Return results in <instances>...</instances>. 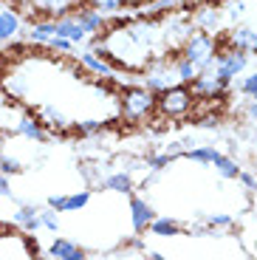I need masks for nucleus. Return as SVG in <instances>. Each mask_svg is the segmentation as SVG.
Returning a JSON list of instances; mask_svg holds the SVG:
<instances>
[{
  "label": "nucleus",
  "instance_id": "1",
  "mask_svg": "<svg viewBox=\"0 0 257 260\" xmlns=\"http://www.w3.org/2000/svg\"><path fill=\"white\" fill-rule=\"evenodd\" d=\"M119 113L127 124H142L155 113V93H150L142 85H130L119 96Z\"/></svg>",
  "mask_w": 257,
  "mask_h": 260
},
{
  "label": "nucleus",
  "instance_id": "2",
  "mask_svg": "<svg viewBox=\"0 0 257 260\" xmlns=\"http://www.w3.org/2000/svg\"><path fill=\"white\" fill-rule=\"evenodd\" d=\"M215 37L206 31H192L184 43V54L181 57L198 68V74H212L215 71Z\"/></svg>",
  "mask_w": 257,
  "mask_h": 260
},
{
  "label": "nucleus",
  "instance_id": "3",
  "mask_svg": "<svg viewBox=\"0 0 257 260\" xmlns=\"http://www.w3.org/2000/svg\"><path fill=\"white\" fill-rule=\"evenodd\" d=\"M192 108H195V96L189 93L186 85H173V88H167L164 93L155 96V111L164 119H184L192 113Z\"/></svg>",
  "mask_w": 257,
  "mask_h": 260
},
{
  "label": "nucleus",
  "instance_id": "4",
  "mask_svg": "<svg viewBox=\"0 0 257 260\" xmlns=\"http://www.w3.org/2000/svg\"><path fill=\"white\" fill-rule=\"evenodd\" d=\"M249 68V54H243V51H218L215 54V77L220 79V82H226V85H232V79L235 77H240V74Z\"/></svg>",
  "mask_w": 257,
  "mask_h": 260
},
{
  "label": "nucleus",
  "instance_id": "5",
  "mask_svg": "<svg viewBox=\"0 0 257 260\" xmlns=\"http://www.w3.org/2000/svg\"><path fill=\"white\" fill-rule=\"evenodd\" d=\"M186 88L195 99H204V102H220V99H226V91H229V85L220 82L215 74H198Z\"/></svg>",
  "mask_w": 257,
  "mask_h": 260
},
{
  "label": "nucleus",
  "instance_id": "6",
  "mask_svg": "<svg viewBox=\"0 0 257 260\" xmlns=\"http://www.w3.org/2000/svg\"><path fill=\"white\" fill-rule=\"evenodd\" d=\"M173 85H181L178 77H175V71H173V65L164 62V59H158L155 65H150V68H147L142 88H147L150 93H155V96H158V93H164L167 88H173Z\"/></svg>",
  "mask_w": 257,
  "mask_h": 260
},
{
  "label": "nucleus",
  "instance_id": "7",
  "mask_svg": "<svg viewBox=\"0 0 257 260\" xmlns=\"http://www.w3.org/2000/svg\"><path fill=\"white\" fill-rule=\"evenodd\" d=\"M90 204V189H79V192H57V195H48V209L54 212H79Z\"/></svg>",
  "mask_w": 257,
  "mask_h": 260
},
{
  "label": "nucleus",
  "instance_id": "8",
  "mask_svg": "<svg viewBox=\"0 0 257 260\" xmlns=\"http://www.w3.org/2000/svg\"><path fill=\"white\" fill-rule=\"evenodd\" d=\"M34 116H37V122L43 124L45 130H54V133H65V130L74 127V122L59 111L57 105H40Z\"/></svg>",
  "mask_w": 257,
  "mask_h": 260
},
{
  "label": "nucleus",
  "instance_id": "9",
  "mask_svg": "<svg viewBox=\"0 0 257 260\" xmlns=\"http://www.w3.org/2000/svg\"><path fill=\"white\" fill-rule=\"evenodd\" d=\"M79 68L88 74H93V77H105V79H116V68L108 62L105 57H99V54H93L90 48H85V51H79L77 57Z\"/></svg>",
  "mask_w": 257,
  "mask_h": 260
},
{
  "label": "nucleus",
  "instance_id": "10",
  "mask_svg": "<svg viewBox=\"0 0 257 260\" xmlns=\"http://www.w3.org/2000/svg\"><path fill=\"white\" fill-rule=\"evenodd\" d=\"M14 133H17L20 139H26V142H37V144L48 142V130L37 122V116H34V113L20 116L17 124H14Z\"/></svg>",
  "mask_w": 257,
  "mask_h": 260
},
{
  "label": "nucleus",
  "instance_id": "11",
  "mask_svg": "<svg viewBox=\"0 0 257 260\" xmlns=\"http://www.w3.org/2000/svg\"><path fill=\"white\" fill-rule=\"evenodd\" d=\"M153 218H155L153 204L144 201V198H139V195H130V223H133L136 232H144Z\"/></svg>",
  "mask_w": 257,
  "mask_h": 260
},
{
  "label": "nucleus",
  "instance_id": "12",
  "mask_svg": "<svg viewBox=\"0 0 257 260\" xmlns=\"http://www.w3.org/2000/svg\"><path fill=\"white\" fill-rule=\"evenodd\" d=\"M20 26H23V20H20V12H17V9L3 6V12H0V48L17 37V34H20Z\"/></svg>",
  "mask_w": 257,
  "mask_h": 260
},
{
  "label": "nucleus",
  "instance_id": "13",
  "mask_svg": "<svg viewBox=\"0 0 257 260\" xmlns=\"http://www.w3.org/2000/svg\"><path fill=\"white\" fill-rule=\"evenodd\" d=\"M48 254H51L54 260H88L85 249L79 246V243L68 241V238H54L51 246H48Z\"/></svg>",
  "mask_w": 257,
  "mask_h": 260
},
{
  "label": "nucleus",
  "instance_id": "14",
  "mask_svg": "<svg viewBox=\"0 0 257 260\" xmlns=\"http://www.w3.org/2000/svg\"><path fill=\"white\" fill-rule=\"evenodd\" d=\"M12 221L17 223L26 235H34L40 229V209L34 207V204H20V207L12 212Z\"/></svg>",
  "mask_w": 257,
  "mask_h": 260
},
{
  "label": "nucleus",
  "instance_id": "15",
  "mask_svg": "<svg viewBox=\"0 0 257 260\" xmlns=\"http://www.w3.org/2000/svg\"><path fill=\"white\" fill-rule=\"evenodd\" d=\"M54 31H57V37L68 40V43H74V46H82L85 40H88V34L82 31V26H79L74 17H62V20H54Z\"/></svg>",
  "mask_w": 257,
  "mask_h": 260
},
{
  "label": "nucleus",
  "instance_id": "16",
  "mask_svg": "<svg viewBox=\"0 0 257 260\" xmlns=\"http://www.w3.org/2000/svg\"><path fill=\"white\" fill-rule=\"evenodd\" d=\"M229 46L243 54H257V31L254 28H246V26H238L229 34Z\"/></svg>",
  "mask_w": 257,
  "mask_h": 260
},
{
  "label": "nucleus",
  "instance_id": "17",
  "mask_svg": "<svg viewBox=\"0 0 257 260\" xmlns=\"http://www.w3.org/2000/svg\"><path fill=\"white\" fill-rule=\"evenodd\" d=\"M71 17L82 26L85 34H97V31L105 28V17L97 12V9H90V6H82V9H77V12H71Z\"/></svg>",
  "mask_w": 257,
  "mask_h": 260
},
{
  "label": "nucleus",
  "instance_id": "18",
  "mask_svg": "<svg viewBox=\"0 0 257 260\" xmlns=\"http://www.w3.org/2000/svg\"><path fill=\"white\" fill-rule=\"evenodd\" d=\"M99 187L110 189V192H119V195H130L133 192V178H130V173H124V170H113V173H108V176L102 178Z\"/></svg>",
  "mask_w": 257,
  "mask_h": 260
},
{
  "label": "nucleus",
  "instance_id": "19",
  "mask_svg": "<svg viewBox=\"0 0 257 260\" xmlns=\"http://www.w3.org/2000/svg\"><path fill=\"white\" fill-rule=\"evenodd\" d=\"M150 232L158 235V238H178L181 232H184V223L175 221L173 215H161V218H153L150 221Z\"/></svg>",
  "mask_w": 257,
  "mask_h": 260
},
{
  "label": "nucleus",
  "instance_id": "20",
  "mask_svg": "<svg viewBox=\"0 0 257 260\" xmlns=\"http://www.w3.org/2000/svg\"><path fill=\"white\" fill-rule=\"evenodd\" d=\"M54 37H57L54 20H37V23H31V28H28V40H31L34 46H48Z\"/></svg>",
  "mask_w": 257,
  "mask_h": 260
},
{
  "label": "nucleus",
  "instance_id": "21",
  "mask_svg": "<svg viewBox=\"0 0 257 260\" xmlns=\"http://www.w3.org/2000/svg\"><path fill=\"white\" fill-rule=\"evenodd\" d=\"M218 156H220V150L215 147V144H204V147H192V150H184V153H181V158L198 161V164H215Z\"/></svg>",
  "mask_w": 257,
  "mask_h": 260
},
{
  "label": "nucleus",
  "instance_id": "22",
  "mask_svg": "<svg viewBox=\"0 0 257 260\" xmlns=\"http://www.w3.org/2000/svg\"><path fill=\"white\" fill-rule=\"evenodd\" d=\"M212 167H215V173H218L220 178H226V181H238V176H240V164L232 156H223V153L218 156V161H215Z\"/></svg>",
  "mask_w": 257,
  "mask_h": 260
},
{
  "label": "nucleus",
  "instance_id": "23",
  "mask_svg": "<svg viewBox=\"0 0 257 260\" xmlns=\"http://www.w3.org/2000/svg\"><path fill=\"white\" fill-rule=\"evenodd\" d=\"M195 23H198V26L204 28L206 34H209V31H215V28H218V23H220V12H218V9H212V6L198 9V12H195Z\"/></svg>",
  "mask_w": 257,
  "mask_h": 260
},
{
  "label": "nucleus",
  "instance_id": "24",
  "mask_svg": "<svg viewBox=\"0 0 257 260\" xmlns=\"http://www.w3.org/2000/svg\"><path fill=\"white\" fill-rule=\"evenodd\" d=\"M173 71H175V77H178L181 85H189L195 77H198V68H195L189 59H184V57H178V59L173 62Z\"/></svg>",
  "mask_w": 257,
  "mask_h": 260
},
{
  "label": "nucleus",
  "instance_id": "25",
  "mask_svg": "<svg viewBox=\"0 0 257 260\" xmlns=\"http://www.w3.org/2000/svg\"><path fill=\"white\" fill-rule=\"evenodd\" d=\"M74 130H77L79 136H85V139H93V136H99V133L105 130V122L102 119H82V122L74 124Z\"/></svg>",
  "mask_w": 257,
  "mask_h": 260
},
{
  "label": "nucleus",
  "instance_id": "26",
  "mask_svg": "<svg viewBox=\"0 0 257 260\" xmlns=\"http://www.w3.org/2000/svg\"><path fill=\"white\" fill-rule=\"evenodd\" d=\"M204 223L212 229V232H220V229H232V226H235V218L226 215V212H215V215H204Z\"/></svg>",
  "mask_w": 257,
  "mask_h": 260
},
{
  "label": "nucleus",
  "instance_id": "27",
  "mask_svg": "<svg viewBox=\"0 0 257 260\" xmlns=\"http://www.w3.org/2000/svg\"><path fill=\"white\" fill-rule=\"evenodd\" d=\"M43 6H45V12L59 14V20L71 17V0H43Z\"/></svg>",
  "mask_w": 257,
  "mask_h": 260
},
{
  "label": "nucleus",
  "instance_id": "28",
  "mask_svg": "<svg viewBox=\"0 0 257 260\" xmlns=\"http://www.w3.org/2000/svg\"><path fill=\"white\" fill-rule=\"evenodd\" d=\"M40 229H48V232H57L59 229V215L54 209H40Z\"/></svg>",
  "mask_w": 257,
  "mask_h": 260
},
{
  "label": "nucleus",
  "instance_id": "29",
  "mask_svg": "<svg viewBox=\"0 0 257 260\" xmlns=\"http://www.w3.org/2000/svg\"><path fill=\"white\" fill-rule=\"evenodd\" d=\"M124 6V0H90V9H97L99 14H113V12H119V9Z\"/></svg>",
  "mask_w": 257,
  "mask_h": 260
},
{
  "label": "nucleus",
  "instance_id": "30",
  "mask_svg": "<svg viewBox=\"0 0 257 260\" xmlns=\"http://www.w3.org/2000/svg\"><path fill=\"white\" fill-rule=\"evenodd\" d=\"M17 173H23V161L20 158H12V156L0 158V176H17Z\"/></svg>",
  "mask_w": 257,
  "mask_h": 260
},
{
  "label": "nucleus",
  "instance_id": "31",
  "mask_svg": "<svg viewBox=\"0 0 257 260\" xmlns=\"http://www.w3.org/2000/svg\"><path fill=\"white\" fill-rule=\"evenodd\" d=\"M173 161H175V158H173V156H167V153H150V156H147V167H150V170H155V173H161V170L170 167Z\"/></svg>",
  "mask_w": 257,
  "mask_h": 260
},
{
  "label": "nucleus",
  "instance_id": "32",
  "mask_svg": "<svg viewBox=\"0 0 257 260\" xmlns=\"http://www.w3.org/2000/svg\"><path fill=\"white\" fill-rule=\"evenodd\" d=\"M238 88H240V93H243L246 99H254V96H257V71L240 79V85H238Z\"/></svg>",
  "mask_w": 257,
  "mask_h": 260
},
{
  "label": "nucleus",
  "instance_id": "33",
  "mask_svg": "<svg viewBox=\"0 0 257 260\" xmlns=\"http://www.w3.org/2000/svg\"><path fill=\"white\" fill-rule=\"evenodd\" d=\"M48 48H51V51H57V54H65V57H71V51L77 46H74V43H68V40H62V37H54L51 43H48Z\"/></svg>",
  "mask_w": 257,
  "mask_h": 260
},
{
  "label": "nucleus",
  "instance_id": "34",
  "mask_svg": "<svg viewBox=\"0 0 257 260\" xmlns=\"http://www.w3.org/2000/svg\"><path fill=\"white\" fill-rule=\"evenodd\" d=\"M238 181L246 187V192H257V176L251 173V170H240V176Z\"/></svg>",
  "mask_w": 257,
  "mask_h": 260
},
{
  "label": "nucleus",
  "instance_id": "35",
  "mask_svg": "<svg viewBox=\"0 0 257 260\" xmlns=\"http://www.w3.org/2000/svg\"><path fill=\"white\" fill-rule=\"evenodd\" d=\"M243 111H246V116H249L251 122H257V105H254V102H246Z\"/></svg>",
  "mask_w": 257,
  "mask_h": 260
},
{
  "label": "nucleus",
  "instance_id": "36",
  "mask_svg": "<svg viewBox=\"0 0 257 260\" xmlns=\"http://www.w3.org/2000/svg\"><path fill=\"white\" fill-rule=\"evenodd\" d=\"M6 195H12V187H9L6 176H0V198H6Z\"/></svg>",
  "mask_w": 257,
  "mask_h": 260
},
{
  "label": "nucleus",
  "instance_id": "37",
  "mask_svg": "<svg viewBox=\"0 0 257 260\" xmlns=\"http://www.w3.org/2000/svg\"><path fill=\"white\" fill-rule=\"evenodd\" d=\"M144 260H155V257H153V252H147V254H144Z\"/></svg>",
  "mask_w": 257,
  "mask_h": 260
},
{
  "label": "nucleus",
  "instance_id": "38",
  "mask_svg": "<svg viewBox=\"0 0 257 260\" xmlns=\"http://www.w3.org/2000/svg\"><path fill=\"white\" fill-rule=\"evenodd\" d=\"M0 12H3V0H0Z\"/></svg>",
  "mask_w": 257,
  "mask_h": 260
},
{
  "label": "nucleus",
  "instance_id": "39",
  "mask_svg": "<svg viewBox=\"0 0 257 260\" xmlns=\"http://www.w3.org/2000/svg\"><path fill=\"white\" fill-rule=\"evenodd\" d=\"M0 96H3V88H0Z\"/></svg>",
  "mask_w": 257,
  "mask_h": 260
},
{
  "label": "nucleus",
  "instance_id": "40",
  "mask_svg": "<svg viewBox=\"0 0 257 260\" xmlns=\"http://www.w3.org/2000/svg\"><path fill=\"white\" fill-rule=\"evenodd\" d=\"M0 158H3V156H0Z\"/></svg>",
  "mask_w": 257,
  "mask_h": 260
},
{
  "label": "nucleus",
  "instance_id": "41",
  "mask_svg": "<svg viewBox=\"0 0 257 260\" xmlns=\"http://www.w3.org/2000/svg\"><path fill=\"white\" fill-rule=\"evenodd\" d=\"M254 241H257V238H254Z\"/></svg>",
  "mask_w": 257,
  "mask_h": 260
}]
</instances>
